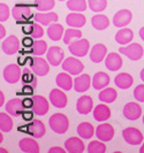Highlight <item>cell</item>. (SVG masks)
Masks as SVG:
<instances>
[{
  "instance_id": "obj_25",
  "label": "cell",
  "mask_w": 144,
  "mask_h": 153,
  "mask_svg": "<svg viewBox=\"0 0 144 153\" xmlns=\"http://www.w3.org/2000/svg\"><path fill=\"white\" fill-rule=\"evenodd\" d=\"M55 83L57 85L65 90V91H69L73 86H74V81L70 77V74H68L67 71L66 73H60L57 75V78H55Z\"/></svg>"
},
{
  "instance_id": "obj_3",
  "label": "cell",
  "mask_w": 144,
  "mask_h": 153,
  "mask_svg": "<svg viewBox=\"0 0 144 153\" xmlns=\"http://www.w3.org/2000/svg\"><path fill=\"white\" fill-rule=\"evenodd\" d=\"M12 14L14 16L17 22H24V21H29L32 16L35 15L32 13V9L28 5H23V4H17L12 9Z\"/></svg>"
},
{
  "instance_id": "obj_1",
  "label": "cell",
  "mask_w": 144,
  "mask_h": 153,
  "mask_svg": "<svg viewBox=\"0 0 144 153\" xmlns=\"http://www.w3.org/2000/svg\"><path fill=\"white\" fill-rule=\"evenodd\" d=\"M48 124L54 132L65 134L69 128V119L62 113H55L50 117Z\"/></svg>"
},
{
  "instance_id": "obj_40",
  "label": "cell",
  "mask_w": 144,
  "mask_h": 153,
  "mask_svg": "<svg viewBox=\"0 0 144 153\" xmlns=\"http://www.w3.org/2000/svg\"><path fill=\"white\" fill-rule=\"evenodd\" d=\"M89 8L95 13H100L107 7V0H88Z\"/></svg>"
},
{
  "instance_id": "obj_48",
  "label": "cell",
  "mask_w": 144,
  "mask_h": 153,
  "mask_svg": "<svg viewBox=\"0 0 144 153\" xmlns=\"http://www.w3.org/2000/svg\"><path fill=\"white\" fill-rule=\"evenodd\" d=\"M32 29H34V27H32V24H31V25H25V27H23L22 31L24 33H27V35H31V33H32Z\"/></svg>"
},
{
  "instance_id": "obj_8",
  "label": "cell",
  "mask_w": 144,
  "mask_h": 153,
  "mask_svg": "<svg viewBox=\"0 0 144 153\" xmlns=\"http://www.w3.org/2000/svg\"><path fill=\"white\" fill-rule=\"evenodd\" d=\"M50 65L51 63L48 62V60H45L40 56H36L32 59L31 68L37 76H45L50 71Z\"/></svg>"
},
{
  "instance_id": "obj_36",
  "label": "cell",
  "mask_w": 144,
  "mask_h": 153,
  "mask_svg": "<svg viewBox=\"0 0 144 153\" xmlns=\"http://www.w3.org/2000/svg\"><path fill=\"white\" fill-rule=\"evenodd\" d=\"M88 2L85 0H67V7L72 12H84L88 8Z\"/></svg>"
},
{
  "instance_id": "obj_37",
  "label": "cell",
  "mask_w": 144,
  "mask_h": 153,
  "mask_svg": "<svg viewBox=\"0 0 144 153\" xmlns=\"http://www.w3.org/2000/svg\"><path fill=\"white\" fill-rule=\"evenodd\" d=\"M13 129V120L6 113H0V130L1 132H8Z\"/></svg>"
},
{
  "instance_id": "obj_14",
  "label": "cell",
  "mask_w": 144,
  "mask_h": 153,
  "mask_svg": "<svg viewBox=\"0 0 144 153\" xmlns=\"http://www.w3.org/2000/svg\"><path fill=\"white\" fill-rule=\"evenodd\" d=\"M96 136L103 142H110L114 137V128L110 123H101L96 129Z\"/></svg>"
},
{
  "instance_id": "obj_50",
  "label": "cell",
  "mask_w": 144,
  "mask_h": 153,
  "mask_svg": "<svg viewBox=\"0 0 144 153\" xmlns=\"http://www.w3.org/2000/svg\"><path fill=\"white\" fill-rule=\"evenodd\" d=\"M30 78H32V79H34L35 77L31 75L29 70H25V71H24V75H23V79H24L25 82H28V79H30Z\"/></svg>"
},
{
  "instance_id": "obj_59",
  "label": "cell",
  "mask_w": 144,
  "mask_h": 153,
  "mask_svg": "<svg viewBox=\"0 0 144 153\" xmlns=\"http://www.w3.org/2000/svg\"><path fill=\"white\" fill-rule=\"evenodd\" d=\"M59 1H65V0H59Z\"/></svg>"
},
{
  "instance_id": "obj_45",
  "label": "cell",
  "mask_w": 144,
  "mask_h": 153,
  "mask_svg": "<svg viewBox=\"0 0 144 153\" xmlns=\"http://www.w3.org/2000/svg\"><path fill=\"white\" fill-rule=\"evenodd\" d=\"M67 150H63L60 146H53L48 150V153H65Z\"/></svg>"
},
{
  "instance_id": "obj_33",
  "label": "cell",
  "mask_w": 144,
  "mask_h": 153,
  "mask_svg": "<svg viewBox=\"0 0 144 153\" xmlns=\"http://www.w3.org/2000/svg\"><path fill=\"white\" fill-rule=\"evenodd\" d=\"M77 132H78V136L85 139H89L93 136V134H96L93 126L89 122H82L78 124L77 127Z\"/></svg>"
},
{
  "instance_id": "obj_58",
  "label": "cell",
  "mask_w": 144,
  "mask_h": 153,
  "mask_svg": "<svg viewBox=\"0 0 144 153\" xmlns=\"http://www.w3.org/2000/svg\"><path fill=\"white\" fill-rule=\"evenodd\" d=\"M143 123H144V115H143Z\"/></svg>"
},
{
  "instance_id": "obj_44",
  "label": "cell",
  "mask_w": 144,
  "mask_h": 153,
  "mask_svg": "<svg viewBox=\"0 0 144 153\" xmlns=\"http://www.w3.org/2000/svg\"><path fill=\"white\" fill-rule=\"evenodd\" d=\"M134 98L137 101L144 102V84H140L135 88V90H134Z\"/></svg>"
},
{
  "instance_id": "obj_17",
  "label": "cell",
  "mask_w": 144,
  "mask_h": 153,
  "mask_svg": "<svg viewBox=\"0 0 144 153\" xmlns=\"http://www.w3.org/2000/svg\"><path fill=\"white\" fill-rule=\"evenodd\" d=\"M27 132L30 134L31 136L35 138L43 137L46 132L45 124L42 122L40 120H35V119H32V122L27 127Z\"/></svg>"
},
{
  "instance_id": "obj_35",
  "label": "cell",
  "mask_w": 144,
  "mask_h": 153,
  "mask_svg": "<svg viewBox=\"0 0 144 153\" xmlns=\"http://www.w3.org/2000/svg\"><path fill=\"white\" fill-rule=\"evenodd\" d=\"M82 37V31L77 28H70L67 29L63 33V43L69 45L70 43H73L76 39H80Z\"/></svg>"
},
{
  "instance_id": "obj_21",
  "label": "cell",
  "mask_w": 144,
  "mask_h": 153,
  "mask_svg": "<svg viewBox=\"0 0 144 153\" xmlns=\"http://www.w3.org/2000/svg\"><path fill=\"white\" fill-rule=\"evenodd\" d=\"M91 84H92V81H91V77L89 74H82L74 79V89L76 92L88 91V89L90 88Z\"/></svg>"
},
{
  "instance_id": "obj_26",
  "label": "cell",
  "mask_w": 144,
  "mask_h": 153,
  "mask_svg": "<svg viewBox=\"0 0 144 153\" xmlns=\"http://www.w3.org/2000/svg\"><path fill=\"white\" fill-rule=\"evenodd\" d=\"M23 100L20 98H14V99H10L6 104V112L10 115H19L23 114L24 111H23Z\"/></svg>"
},
{
  "instance_id": "obj_7",
  "label": "cell",
  "mask_w": 144,
  "mask_h": 153,
  "mask_svg": "<svg viewBox=\"0 0 144 153\" xmlns=\"http://www.w3.org/2000/svg\"><path fill=\"white\" fill-rule=\"evenodd\" d=\"M123 139L130 145H138L143 142V134L134 127H128L122 131Z\"/></svg>"
},
{
  "instance_id": "obj_18",
  "label": "cell",
  "mask_w": 144,
  "mask_h": 153,
  "mask_svg": "<svg viewBox=\"0 0 144 153\" xmlns=\"http://www.w3.org/2000/svg\"><path fill=\"white\" fill-rule=\"evenodd\" d=\"M93 108V100L90 96H82L80 97L76 102V109L80 114H89Z\"/></svg>"
},
{
  "instance_id": "obj_13",
  "label": "cell",
  "mask_w": 144,
  "mask_h": 153,
  "mask_svg": "<svg viewBox=\"0 0 144 153\" xmlns=\"http://www.w3.org/2000/svg\"><path fill=\"white\" fill-rule=\"evenodd\" d=\"M19 47H20V42L16 36L12 35L7 38H5L1 43V50L2 52H5L8 55H13L19 51Z\"/></svg>"
},
{
  "instance_id": "obj_30",
  "label": "cell",
  "mask_w": 144,
  "mask_h": 153,
  "mask_svg": "<svg viewBox=\"0 0 144 153\" xmlns=\"http://www.w3.org/2000/svg\"><path fill=\"white\" fill-rule=\"evenodd\" d=\"M21 151L28 153H38L39 152V145L32 138H22L19 143Z\"/></svg>"
},
{
  "instance_id": "obj_31",
  "label": "cell",
  "mask_w": 144,
  "mask_h": 153,
  "mask_svg": "<svg viewBox=\"0 0 144 153\" xmlns=\"http://www.w3.org/2000/svg\"><path fill=\"white\" fill-rule=\"evenodd\" d=\"M63 33H65L63 27L57 22L50 24L47 28V35L51 38V40H54V42H58L61 38H63Z\"/></svg>"
},
{
  "instance_id": "obj_52",
  "label": "cell",
  "mask_w": 144,
  "mask_h": 153,
  "mask_svg": "<svg viewBox=\"0 0 144 153\" xmlns=\"http://www.w3.org/2000/svg\"><path fill=\"white\" fill-rule=\"evenodd\" d=\"M4 104H5V94L2 91H0V106H4Z\"/></svg>"
},
{
  "instance_id": "obj_20",
  "label": "cell",
  "mask_w": 144,
  "mask_h": 153,
  "mask_svg": "<svg viewBox=\"0 0 144 153\" xmlns=\"http://www.w3.org/2000/svg\"><path fill=\"white\" fill-rule=\"evenodd\" d=\"M65 147L69 153H82L85 149L82 139L78 137H70L65 142Z\"/></svg>"
},
{
  "instance_id": "obj_46",
  "label": "cell",
  "mask_w": 144,
  "mask_h": 153,
  "mask_svg": "<svg viewBox=\"0 0 144 153\" xmlns=\"http://www.w3.org/2000/svg\"><path fill=\"white\" fill-rule=\"evenodd\" d=\"M23 106L24 108H31L34 106V99H29V98L23 99Z\"/></svg>"
},
{
  "instance_id": "obj_42",
  "label": "cell",
  "mask_w": 144,
  "mask_h": 153,
  "mask_svg": "<svg viewBox=\"0 0 144 153\" xmlns=\"http://www.w3.org/2000/svg\"><path fill=\"white\" fill-rule=\"evenodd\" d=\"M32 33H31V37L35 39H39L44 36V29L42 28V24H39L38 22L32 23Z\"/></svg>"
},
{
  "instance_id": "obj_27",
  "label": "cell",
  "mask_w": 144,
  "mask_h": 153,
  "mask_svg": "<svg viewBox=\"0 0 144 153\" xmlns=\"http://www.w3.org/2000/svg\"><path fill=\"white\" fill-rule=\"evenodd\" d=\"M134 38V32L129 28H121L115 33V42L120 45H127Z\"/></svg>"
},
{
  "instance_id": "obj_57",
  "label": "cell",
  "mask_w": 144,
  "mask_h": 153,
  "mask_svg": "<svg viewBox=\"0 0 144 153\" xmlns=\"http://www.w3.org/2000/svg\"><path fill=\"white\" fill-rule=\"evenodd\" d=\"M2 139H4V137H2V134L0 135V142H2Z\"/></svg>"
},
{
  "instance_id": "obj_5",
  "label": "cell",
  "mask_w": 144,
  "mask_h": 153,
  "mask_svg": "<svg viewBox=\"0 0 144 153\" xmlns=\"http://www.w3.org/2000/svg\"><path fill=\"white\" fill-rule=\"evenodd\" d=\"M21 75H22L21 68L16 63H10V65L6 66L4 71H2V76L5 78V81L7 83H10V84L17 83L21 78Z\"/></svg>"
},
{
  "instance_id": "obj_41",
  "label": "cell",
  "mask_w": 144,
  "mask_h": 153,
  "mask_svg": "<svg viewBox=\"0 0 144 153\" xmlns=\"http://www.w3.org/2000/svg\"><path fill=\"white\" fill-rule=\"evenodd\" d=\"M35 4L39 12H48L54 7L55 0H35Z\"/></svg>"
},
{
  "instance_id": "obj_55",
  "label": "cell",
  "mask_w": 144,
  "mask_h": 153,
  "mask_svg": "<svg viewBox=\"0 0 144 153\" xmlns=\"http://www.w3.org/2000/svg\"><path fill=\"white\" fill-rule=\"evenodd\" d=\"M141 78H142V81L144 82V68L141 70Z\"/></svg>"
},
{
  "instance_id": "obj_39",
  "label": "cell",
  "mask_w": 144,
  "mask_h": 153,
  "mask_svg": "<svg viewBox=\"0 0 144 153\" xmlns=\"http://www.w3.org/2000/svg\"><path fill=\"white\" fill-rule=\"evenodd\" d=\"M88 152L89 153H105L106 152V145L103 143V140H92L88 145Z\"/></svg>"
},
{
  "instance_id": "obj_53",
  "label": "cell",
  "mask_w": 144,
  "mask_h": 153,
  "mask_svg": "<svg viewBox=\"0 0 144 153\" xmlns=\"http://www.w3.org/2000/svg\"><path fill=\"white\" fill-rule=\"evenodd\" d=\"M22 116L25 120H32V114H31V113H25V112H24L22 114Z\"/></svg>"
},
{
  "instance_id": "obj_49",
  "label": "cell",
  "mask_w": 144,
  "mask_h": 153,
  "mask_svg": "<svg viewBox=\"0 0 144 153\" xmlns=\"http://www.w3.org/2000/svg\"><path fill=\"white\" fill-rule=\"evenodd\" d=\"M32 38L31 37H27V38L23 39V45L27 46V47H30V46H32Z\"/></svg>"
},
{
  "instance_id": "obj_15",
  "label": "cell",
  "mask_w": 144,
  "mask_h": 153,
  "mask_svg": "<svg viewBox=\"0 0 144 153\" xmlns=\"http://www.w3.org/2000/svg\"><path fill=\"white\" fill-rule=\"evenodd\" d=\"M34 99V106H32V109H34V113L36 115H45L48 109H50V104L48 101L46 100L45 97L43 96H34L32 97Z\"/></svg>"
},
{
  "instance_id": "obj_54",
  "label": "cell",
  "mask_w": 144,
  "mask_h": 153,
  "mask_svg": "<svg viewBox=\"0 0 144 153\" xmlns=\"http://www.w3.org/2000/svg\"><path fill=\"white\" fill-rule=\"evenodd\" d=\"M140 37H141V39L144 42V27L140 29Z\"/></svg>"
},
{
  "instance_id": "obj_2",
  "label": "cell",
  "mask_w": 144,
  "mask_h": 153,
  "mask_svg": "<svg viewBox=\"0 0 144 153\" xmlns=\"http://www.w3.org/2000/svg\"><path fill=\"white\" fill-rule=\"evenodd\" d=\"M69 52L72 53V55L77 56V58H82L85 56L89 50H90V43L89 40L85 38H80L74 40L73 43H70L68 45Z\"/></svg>"
},
{
  "instance_id": "obj_32",
  "label": "cell",
  "mask_w": 144,
  "mask_h": 153,
  "mask_svg": "<svg viewBox=\"0 0 144 153\" xmlns=\"http://www.w3.org/2000/svg\"><path fill=\"white\" fill-rule=\"evenodd\" d=\"M91 23H92V27L98 31H103L108 28L110 25V20L106 15H103V14H96L95 16H92L91 19Z\"/></svg>"
},
{
  "instance_id": "obj_28",
  "label": "cell",
  "mask_w": 144,
  "mask_h": 153,
  "mask_svg": "<svg viewBox=\"0 0 144 153\" xmlns=\"http://www.w3.org/2000/svg\"><path fill=\"white\" fill-rule=\"evenodd\" d=\"M110 116H111V109L108 108V106H106L105 102L97 105L93 109V117L96 121H99V122L106 121L110 119Z\"/></svg>"
},
{
  "instance_id": "obj_38",
  "label": "cell",
  "mask_w": 144,
  "mask_h": 153,
  "mask_svg": "<svg viewBox=\"0 0 144 153\" xmlns=\"http://www.w3.org/2000/svg\"><path fill=\"white\" fill-rule=\"evenodd\" d=\"M31 48H32V53L35 55H44L46 53V51H47V43L43 39L42 40L38 39V40L34 42Z\"/></svg>"
},
{
  "instance_id": "obj_43",
  "label": "cell",
  "mask_w": 144,
  "mask_h": 153,
  "mask_svg": "<svg viewBox=\"0 0 144 153\" xmlns=\"http://www.w3.org/2000/svg\"><path fill=\"white\" fill-rule=\"evenodd\" d=\"M8 17H9V7L5 2H1L0 4V22L2 23L7 21Z\"/></svg>"
},
{
  "instance_id": "obj_4",
  "label": "cell",
  "mask_w": 144,
  "mask_h": 153,
  "mask_svg": "<svg viewBox=\"0 0 144 153\" xmlns=\"http://www.w3.org/2000/svg\"><path fill=\"white\" fill-rule=\"evenodd\" d=\"M120 53L125 54L128 59L130 60H140L144 54L143 46H141L138 43H133V44H129V45L125 46V47H120Z\"/></svg>"
},
{
  "instance_id": "obj_34",
  "label": "cell",
  "mask_w": 144,
  "mask_h": 153,
  "mask_svg": "<svg viewBox=\"0 0 144 153\" xmlns=\"http://www.w3.org/2000/svg\"><path fill=\"white\" fill-rule=\"evenodd\" d=\"M116 98H118V92L113 88H106L103 89L101 92H99V100L105 104H111L115 101Z\"/></svg>"
},
{
  "instance_id": "obj_56",
  "label": "cell",
  "mask_w": 144,
  "mask_h": 153,
  "mask_svg": "<svg viewBox=\"0 0 144 153\" xmlns=\"http://www.w3.org/2000/svg\"><path fill=\"white\" fill-rule=\"evenodd\" d=\"M140 152H141V153H144V143H143V145H142V147L140 149Z\"/></svg>"
},
{
  "instance_id": "obj_47",
  "label": "cell",
  "mask_w": 144,
  "mask_h": 153,
  "mask_svg": "<svg viewBox=\"0 0 144 153\" xmlns=\"http://www.w3.org/2000/svg\"><path fill=\"white\" fill-rule=\"evenodd\" d=\"M32 91H34V86H30V85H25L22 89L23 94H32Z\"/></svg>"
},
{
  "instance_id": "obj_51",
  "label": "cell",
  "mask_w": 144,
  "mask_h": 153,
  "mask_svg": "<svg viewBox=\"0 0 144 153\" xmlns=\"http://www.w3.org/2000/svg\"><path fill=\"white\" fill-rule=\"evenodd\" d=\"M5 36H6V29H5V27L1 24V25H0V39H4Z\"/></svg>"
},
{
  "instance_id": "obj_6",
  "label": "cell",
  "mask_w": 144,
  "mask_h": 153,
  "mask_svg": "<svg viewBox=\"0 0 144 153\" xmlns=\"http://www.w3.org/2000/svg\"><path fill=\"white\" fill-rule=\"evenodd\" d=\"M62 69L65 71H67L70 75H78L82 73L84 66L83 63L80 61L75 56H70V58H67L65 61L62 62Z\"/></svg>"
},
{
  "instance_id": "obj_29",
  "label": "cell",
  "mask_w": 144,
  "mask_h": 153,
  "mask_svg": "<svg viewBox=\"0 0 144 153\" xmlns=\"http://www.w3.org/2000/svg\"><path fill=\"white\" fill-rule=\"evenodd\" d=\"M114 83L119 89H129L134 83V78L128 73H120L115 76Z\"/></svg>"
},
{
  "instance_id": "obj_9",
  "label": "cell",
  "mask_w": 144,
  "mask_h": 153,
  "mask_svg": "<svg viewBox=\"0 0 144 153\" xmlns=\"http://www.w3.org/2000/svg\"><path fill=\"white\" fill-rule=\"evenodd\" d=\"M123 115L129 121H135V120L141 117V115H142V107H141L140 104H137L135 101H130V102L125 105V107H123Z\"/></svg>"
},
{
  "instance_id": "obj_22",
  "label": "cell",
  "mask_w": 144,
  "mask_h": 153,
  "mask_svg": "<svg viewBox=\"0 0 144 153\" xmlns=\"http://www.w3.org/2000/svg\"><path fill=\"white\" fill-rule=\"evenodd\" d=\"M87 22V19L80 12H73L66 16V23L70 28H82Z\"/></svg>"
},
{
  "instance_id": "obj_19",
  "label": "cell",
  "mask_w": 144,
  "mask_h": 153,
  "mask_svg": "<svg viewBox=\"0 0 144 153\" xmlns=\"http://www.w3.org/2000/svg\"><path fill=\"white\" fill-rule=\"evenodd\" d=\"M34 20L42 25H50L58 21V14L54 12H48V13L38 12V13H35Z\"/></svg>"
},
{
  "instance_id": "obj_10",
  "label": "cell",
  "mask_w": 144,
  "mask_h": 153,
  "mask_svg": "<svg viewBox=\"0 0 144 153\" xmlns=\"http://www.w3.org/2000/svg\"><path fill=\"white\" fill-rule=\"evenodd\" d=\"M133 13L129 9H121L113 16V24L115 28H123L131 22Z\"/></svg>"
},
{
  "instance_id": "obj_12",
  "label": "cell",
  "mask_w": 144,
  "mask_h": 153,
  "mask_svg": "<svg viewBox=\"0 0 144 153\" xmlns=\"http://www.w3.org/2000/svg\"><path fill=\"white\" fill-rule=\"evenodd\" d=\"M50 101L57 108H63L67 106V96L63 91H61L60 89H53L50 92Z\"/></svg>"
},
{
  "instance_id": "obj_11",
  "label": "cell",
  "mask_w": 144,
  "mask_h": 153,
  "mask_svg": "<svg viewBox=\"0 0 144 153\" xmlns=\"http://www.w3.org/2000/svg\"><path fill=\"white\" fill-rule=\"evenodd\" d=\"M63 50L59 46H51V48H48L46 54V59L51 63V66H60V63L63 61Z\"/></svg>"
},
{
  "instance_id": "obj_24",
  "label": "cell",
  "mask_w": 144,
  "mask_h": 153,
  "mask_svg": "<svg viewBox=\"0 0 144 153\" xmlns=\"http://www.w3.org/2000/svg\"><path fill=\"white\" fill-rule=\"evenodd\" d=\"M110 81H111V78L108 76V74L104 73V71H98L92 77V86L96 90H103L110 84Z\"/></svg>"
},
{
  "instance_id": "obj_16",
  "label": "cell",
  "mask_w": 144,
  "mask_h": 153,
  "mask_svg": "<svg viewBox=\"0 0 144 153\" xmlns=\"http://www.w3.org/2000/svg\"><path fill=\"white\" fill-rule=\"evenodd\" d=\"M107 55V47L101 43H98L96 45L92 46L90 50V59L92 62L95 63H99L101 62Z\"/></svg>"
},
{
  "instance_id": "obj_23",
  "label": "cell",
  "mask_w": 144,
  "mask_h": 153,
  "mask_svg": "<svg viewBox=\"0 0 144 153\" xmlns=\"http://www.w3.org/2000/svg\"><path fill=\"white\" fill-rule=\"evenodd\" d=\"M105 66L111 71L119 70L122 67V58L115 52L107 54L106 58H105Z\"/></svg>"
}]
</instances>
